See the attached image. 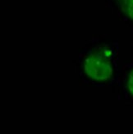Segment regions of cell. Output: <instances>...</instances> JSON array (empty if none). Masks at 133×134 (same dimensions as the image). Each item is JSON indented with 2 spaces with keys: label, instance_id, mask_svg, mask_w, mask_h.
Returning a JSON list of instances; mask_svg holds the SVG:
<instances>
[{
  "label": "cell",
  "instance_id": "obj_1",
  "mask_svg": "<svg viewBox=\"0 0 133 134\" xmlns=\"http://www.w3.org/2000/svg\"><path fill=\"white\" fill-rule=\"evenodd\" d=\"M85 72L87 76L96 81H105L111 77L112 63L105 51L100 50L90 54L85 60Z\"/></svg>",
  "mask_w": 133,
  "mask_h": 134
},
{
  "label": "cell",
  "instance_id": "obj_2",
  "mask_svg": "<svg viewBox=\"0 0 133 134\" xmlns=\"http://www.w3.org/2000/svg\"><path fill=\"white\" fill-rule=\"evenodd\" d=\"M123 9L128 16L133 19V0H123Z\"/></svg>",
  "mask_w": 133,
  "mask_h": 134
},
{
  "label": "cell",
  "instance_id": "obj_3",
  "mask_svg": "<svg viewBox=\"0 0 133 134\" xmlns=\"http://www.w3.org/2000/svg\"><path fill=\"white\" fill-rule=\"evenodd\" d=\"M128 87L131 96H133V71L130 73L129 77H128Z\"/></svg>",
  "mask_w": 133,
  "mask_h": 134
}]
</instances>
